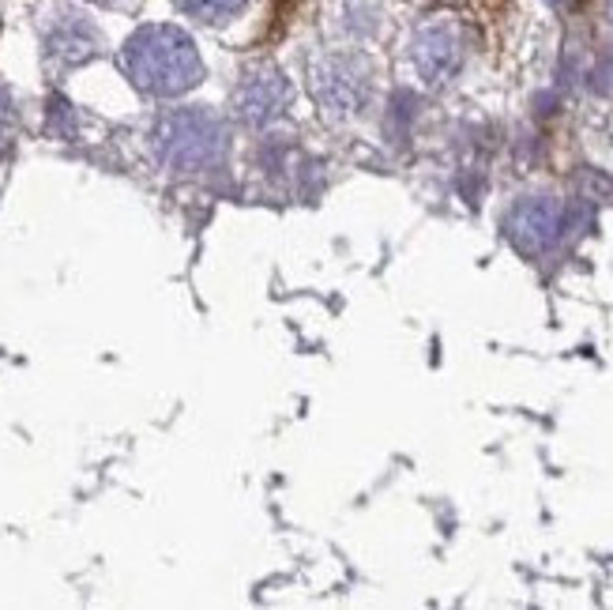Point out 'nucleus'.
<instances>
[{
  "label": "nucleus",
  "instance_id": "1",
  "mask_svg": "<svg viewBox=\"0 0 613 610\" xmlns=\"http://www.w3.org/2000/svg\"><path fill=\"white\" fill-rule=\"evenodd\" d=\"M121 68L135 87L155 98H177L203 80L196 42L169 23H148L135 31L121 49Z\"/></svg>",
  "mask_w": 613,
  "mask_h": 610
},
{
  "label": "nucleus",
  "instance_id": "2",
  "mask_svg": "<svg viewBox=\"0 0 613 610\" xmlns=\"http://www.w3.org/2000/svg\"><path fill=\"white\" fill-rule=\"evenodd\" d=\"M155 148L162 163H169L174 169H208L223 159L226 132L219 125V117H211L208 109L185 106L158 121Z\"/></svg>",
  "mask_w": 613,
  "mask_h": 610
},
{
  "label": "nucleus",
  "instance_id": "3",
  "mask_svg": "<svg viewBox=\"0 0 613 610\" xmlns=\"http://www.w3.org/2000/svg\"><path fill=\"white\" fill-rule=\"evenodd\" d=\"M313 95L331 114H357L373 95V64L362 54H328L313 64Z\"/></svg>",
  "mask_w": 613,
  "mask_h": 610
},
{
  "label": "nucleus",
  "instance_id": "4",
  "mask_svg": "<svg viewBox=\"0 0 613 610\" xmlns=\"http://www.w3.org/2000/svg\"><path fill=\"white\" fill-rule=\"evenodd\" d=\"M237 117L249 125H268L291 106V80L275 64H252L234 91Z\"/></svg>",
  "mask_w": 613,
  "mask_h": 610
},
{
  "label": "nucleus",
  "instance_id": "5",
  "mask_svg": "<svg viewBox=\"0 0 613 610\" xmlns=\"http://www.w3.org/2000/svg\"><path fill=\"white\" fill-rule=\"evenodd\" d=\"M411 57L419 64V72L429 83H445L448 75L456 72L459 61H463V42H459V31L452 23H429V27L419 31L411 46Z\"/></svg>",
  "mask_w": 613,
  "mask_h": 610
},
{
  "label": "nucleus",
  "instance_id": "6",
  "mask_svg": "<svg viewBox=\"0 0 613 610\" xmlns=\"http://www.w3.org/2000/svg\"><path fill=\"white\" fill-rule=\"evenodd\" d=\"M46 54L57 64H83L98 54V31L83 15H61L46 31Z\"/></svg>",
  "mask_w": 613,
  "mask_h": 610
},
{
  "label": "nucleus",
  "instance_id": "7",
  "mask_svg": "<svg viewBox=\"0 0 613 610\" xmlns=\"http://www.w3.org/2000/svg\"><path fill=\"white\" fill-rule=\"evenodd\" d=\"M177 4L203 23H226V20H234L249 0H177Z\"/></svg>",
  "mask_w": 613,
  "mask_h": 610
},
{
  "label": "nucleus",
  "instance_id": "8",
  "mask_svg": "<svg viewBox=\"0 0 613 610\" xmlns=\"http://www.w3.org/2000/svg\"><path fill=\"white\" fill-rule=\"evenodd\" d=\"M512 231L516 234H531V245H542L550 237L553 231V208H527V211H519V215L512 219Z\"/></svg>",
  "mask_w": 613,
  "mask_h": 610
},
{
  "label": "nucleus",
  "instance_id": "9",
  "mask_svg": "<svg viewBox=\"0 0 613 610\" xmlns=\"http://www.w3.org/2000/svg\"><path fill=\"white\" fill-rule=\"evenodd\" d=\"M15 125V114H12V102L0 95V140H8V132H12Z\"/></svg>",
  "mask_w": 613,
  "mask_h": 610
},
{
  "label": "nucleus",
  "instance_id": "10",
  "mask_svg": "<svg viewBox=\"0 0 613 610\" xmlns=\"http://www.w3.org/2000/svg\"><path fill=\"white\" fill-rule=\"evenodd\" d=\"M95 4H114V0H95Z\"/></svg>",
  "mask_w": 613,
  "mask_h": 610
}]
</instances>
